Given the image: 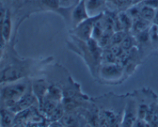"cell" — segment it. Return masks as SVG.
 <instances>
[{
    "mask_svg": "<svg viewBox=\"0 0 158 127\" xmlns=\"http://www.w3.org/2000/svg\"><path fill=\"white\" fill-rule=\"evenodd\" d=\"M27 83L23 81H16L5 84L0 90V97L5 102L6 108H10L18 99L26 93Z\"/></svg>",
    "mask_w": 158,
    "mask_h": 127,
    "instance_id": "6da1fadb",
    "label": "cell"
},
{
    "mask_svg": "<svg viewBox=\"0 0 158 127\" xmlns=\"http://www.w3.org/2000/svg\"><path fill=\"white\" fill-rule=\"evenodd\" d=\"M102 15H103V13H100L93 17H89L86 20H85L84 21L81 22L80 24L77 26L76 33L82 40L87 41L92 37L93 29H94V26L95 24L96 21L98 19H100Z\"/></svg>",
    "mask_w": 158,
    "mask_h": 127,
    "instance_id": "7a4b0ae2",
    "label": "cell"
},
{
    "mask_svg": "<svg viewBox=\"0 0 158 127\" xmlns=\"http://www.w3.org/2000/svg\"><path fill=\"white\" fill-rule=\"evenodd\" d=\"M23 76V71L19 67L11 65L5 68L0 72V84H7L16 81Z\"/></svg>",
    "mask_w": 158,
    "mask_h": 127,
    "instance_id": "3957f363",
    "label": "cell"
},
{
    "mask_svg": "<svg viewBox=\"0 0 158 127\" xmlns=\"http://www.w3.org/2000/svg\"><path fill=\"white\" fill-rule=\"evenodd\" d=\"M137 108L134 101H130L127 105L124 112V116L122 120L123 126H134L137 121Z\"/></svg>",
    "mask_w": 158,
    "mask_h": 127,
    "instance_id": "277c9868",
    "label": "cell"
},
{
    "mask_svg": "<svg viewBox=\"0 0 158 127\" xmlns=\"http://www.w3.org/2000/svg\"><path fill=\"white\" fill-rule=\"evenodd\" d=\"M35 100V97L32 94L26 93L9 108L16 114V113L19 112L23 110L29 108L34 103Z\"/></svg>",
    "mask_w": 158,
    "mask_h": 127,
    "instance_id": "5b68a950",
    "label": "cell"
},
{
    "mask_svg": "<svg viewBox=\"0 0 158 127\" xmlns=\"http://www.w3.org/2000/svg\"><path fill=\"white\" fill-rule=\"evenodd\" d=\"M101 74L105 79H117L122 74V67L118 64H105L101 69Z\"/></svg>",
    "mask_w": 158,
    "mask_h": 127,
    "instance_id": "8992f818",
    "label": "cell"
},
{
    "mask_svg": "<svg viewBox=\"0 0 158 127\" xmlns=\"http://www.w3.org/2000/svg\"><path fill=\"white\" fill-rule=\"evenodd\" d=\"M87 18H89V13L87 12V9H86V2H85L84 0H80L73 11V22L77 26L81 22L84 21Z\"/></svg>",
    "mask_w": 158,
    "mask_h": 127,
    "instance_id": "52a82bcc",
    "label": "cell"
},
{
    "mask_svg": "<svg viewBox=\"0 0 158 127\" xmlns=\"http://www.w3.org/2000/svg\"><path fill=\"white\" fill-rule=\"evenodd\" d=\"M11 33H12V16H11L10 11L8 9L6 18H5L2 26L0 34L2 36V37L6 42H9L11 37Z\"/></svg>",
    "mask_w": 158,
    "mask_h": 127,
    "instance_id": "ba28073f",
    "label": "cell"
},
{
    "mask_svg": "<svg viewBox=\"0 0 158 127\" xmlns=\"http://www.w3.org/2000/svg\"><path fill=\"white\" fill-rule=\"evenodd\" d=\"M15 113L8 108L0 109L2 126H10L13 125L15 117Z\"/></svg>",
    "mask_w": 158,
    "mask_h": 127,
    "instance_id": "9c48e42d",
    "label": "cell"
},
{
    "mask_svg": "<svg viewBox=\"0 0 158 127\" xmlns=\"http://www.w3.org/2000/svg\"><path fill=\"white\" fill-rule=\"evenodd\" d=\"M85 2L88 13L98 15V11L103 9L105 6L106 0H86Z\"/></svg>",
    "mask_w": 158,
    "mask_h": 127,
    "instance_id": "30bf717a",
    "label": "cell"
},
{
    "mask_svg": "<svg viewBox=\"0 0 158 127\" xmlns=\"http://www.w3.org/2000/svg\"><path fill=\"white\" fill-rule=\"evenodd\" d=\"M150 23L151 22L148 21V20H144L142 17L139 16L138 18L134 19L133 20V25L132 28L134 33H139L142 32V31H144L146 29H149L150 28Z\"/></svg>",
    "mask_w": 158,
    "mask_h": 127,
    "instance_id": "8fae6325",
    "label": "cell"
},
{
    "mask_svg": "<svg viewBox=\"0 0 158 127\" xmlns=\"http://www.w3.org/2000/svg\"><path fill=\"white\" fill-rule=\"evenodd\" d=\"M119 23L121 26L122 29H130L132 28L133 19L127 12H121L117 16Z\"/></svg>",
    "mask_w": 158,
    "mask_h": 127,
    "instance_id": "7c38bea8",
    "label": "cell"
},
{
    "mask_svg": "<svg viewBox=\"0 0 158 127\" xmlns=\"http://www.w3.org/2000/svg\"><path fill=\"white\" fill-rule=\"evenodd\" d=\"M155 12L156 9L143 4V6L140 7V16L142 17L143 19H144V20H148V21L153 22L154 15H155Z\"/></svg>",
    "mask_w": 158,
    "mask_h": 127,
    "instance_id": "4fadbf2b",
    "label": "cell"
},
{
    "mask_svg": "<svg viewBox=\"0 0 158 127\" xmlns=\"http://www.w3.org/2000/svg\"><path fill=\"white\" fill-rule=\"evenodd\" d=\"M126 33L123 30H118L116 33H113L111 35L110 38V45H117V44H120L121 42L123 41V39L126 37Z\"/></svg>",
    "mask_w": 158,
    "mask_h": 127,
    "instance_id": "5bb4252c",
    "label": "cell"
},
{
    "mask_svg": "<svg viewBox=\"0 0 158 127\" xmlns=\"http://www.w3.org/2000/svg\"><path fill=\"white\" fill-rule=\"evenodd\" d=\"M48 95L51 97L52 99H55L57 102H60L62 99V92L56 86H50L48 88Z\"/></svg>",
    "mask_w": 158,
    "mask_h": 127,
    "instance_id": "9a60e30c",
    "label": "cell"
},
{
    "mask_svg": "<svg viewBox=\"0 0 158 127\" xmlns=\"http://www.w3.org/2000/svg\"><path fill=\"white\" fill-rule=\"evenodd\" d=\"M63 116V105L58 104L57 106L56 107V108L54 109V111L52 112V114L49 116V119H51L53 122L59 120V119H61V118Z\"/></svg>",
    "mask_w": 158,
    "mask_h": 127,
    "instance_id": "2e32d148",
    "label": "cell"
},
{
    "mask_svg": "<svg viewBox=\"0 0 158 127\" xmlns=\"http://www.w3.org/2000/svg\"><path fill=\"white\" fill-rule=\"evenodd\" d=\"M134 43H135V40L134 39V37L131 36H126L120 43V46L125 51H127L134 46Z\"/></svg>",
    "mask_w": 158,
    "mask_h": 127,
    "instance_id": "e0dca14e",
    "label": "cell"
},
{
    "mask_svg": "<svg viewBox=\"0 0 158 127\" xmlns=\"http://www.w3.org/2000/svg\"><path fill=\"white\" fill-rule=\"evenodd\" d=\"M113 3L120 9H123V8H129L131 7V5L133 4L132 0H112Z\"/></svg>",
    "mask_w": 158,
    "mask_h": 127,
    "instance_id": "ac0fdd59",
    "label": "cell"
},
{
    "mask_svg": "<svg viewBox=\"0 0 158 127\" xmlns=\"http://www.w3.org/2000/svg\"><path fill=\"white\" fill-rule=\"evenodd\" d=\"M128 14H129L130 16L133 19V20L134 19H137L140 16V7H138L137 6H133L131 7L128 8L127 11Z\"/></svg>",
    "mask_w": 158,
    "mask_h": 127,
    "instance_id": "d6986e66",
    "label": "cell"
},
{
    "mask_svg": "<svg viewBox=\"0 0 158 127\" xmlns=\"http://www.w3.org/2000/svg\"><path fill=\"white\" fill-rule=\"evenodd\" d=\"M103 59L105 60V64H111V63H115L117 61V57H115L112 51L110 50H106V52L103 53Z\"/></svg>",
    "mask_w": 158,
    "mask_h": 127,
    "instance_id": "ffe728a7",
    "label": "cell"
},
{
    "mask_svg": "<svg viewBox=\"0 0 158 127\" xmlns=\"http://www.w3.org/2000/svg\"><path fill=\"white\" fill-rule=\"evenodd\" d=\"M62 121H63V123L65 125H75L76 122H77V119L74 117L73 116H71V115H67V116H63L61 118Z\"/></svg>",
    "mask_w": 158,
    "mask_h": 127,
    "instance_id": "44dd1931",
    "label": "cell"
},
{
    "mask_svg": "<svg viewBox=\"0 0 158 127\" xmlns=\"http://www.w3.org/2000/svg\"><path fill=\"white\" fill-rule=\"evenodd\" d=\"M42 2L51 9H58L60 6V0H42Z\"/></svg>",
    "mask_w": 158,
    "mask_h": 127,
    "instance_id": "7402d4cb",
    "label": "cell"
},
{
    "mask_svg": "<svg viewBox=\"0 0 158 127\" xmlns=\"http://www.w3.org/2000/svg\"><path fill=\"white\" fill-rule=\"evenodd\" d=\"M7 10L8 9H6L2 5L0 4V33H1L2 26V23H3V21H4L5 18H6Z\"/></svg>",
    "mask_w": 158,
    "mask_h": 127,
    "instance_id": "603a6c76",
    "label": "cell"
},
{
    "mask_svg": "<svg viewBox=\"0 0 158 127\" xmlns=\"http://www.w3.org/2000/svg\"><path fill=\"white\" fill-rule=\"evenodd\" d=\"M142 2L143 5L150 6L154 9H158V0H143Z\"/></svg>",
    "mask_w": 158,
    "mask_h": 127,
    "instance_id": "cb8c5ba5",
    "label": "cell"
},
{
    "mask_svg": "<svg viewBox=\"0 0 158 127\" xmlns=\"http://www.w3.org/2000/svg\"><path fill=\"white\" fill-rule=\"evenodd\" d=\"M7 42L4 40V38L2 37V36L0 34V60H2L3 57V54H4L5 50H6V44Z\"/></svg>",
    "mask_w": 158,
    "mask_h": 127,
    "instance_id": "d4e9b609",
    "label": "cell"
},
{
    "mask_svg": "<svg viewBox=\"0 0 158 127\" xmlns=\"http://www.w3.org/2000/svg\"><path fill=\"white\" fill-rule=\"evenodd\" d=\"M73 2H74V0H60V6H69L73 3Z\"/></svg>",
    "mask_w": 158,
    "mask_h": 127,
    "instance_id": "484cf974",
    "label": "cell"
},
{
    "mask_svg": "<svg viewBox=\"0 0 158 127\" xmlns=\"http://www.w3.org/2000/svg\"><path fill=\"white\" fill-rule=\"evenodd\" d=\"M153 23H154V24L158 25V9H156L155 15H154V20H153Z\"/></svg>",
    "mask_w": 158,
    "mask_h": 127,
    "instance_id": "4316f807",
    "label": "cell"
},
{
    "mask_svg": "<svg viewBox=\"0 0 158 127\" xmlns=\"http://www.w3.org/2000/svg\"><path fill=\"white\" fill-rule=\"evenodd\" d=\"M132 1L134 3H139L140 2L143 1V0H132Z\"/></svg>",
    "mask_w": 158,
    "mask_h": 127,
    "instance_id": "83f0119b",
    "label": "cell"
},
{
    "mask_svg": "<svg viewBox=\"0 0 158 127\" xmlns=\"http://www.w3.org/2000/svg\"><path fill=\"white\" fill-rule=\"evenodd\" d=\"M0 125H1V115H0Z\"/></svg>",
    "mask_w": 158,
    "mask_h": 127,
    "instance_id": "f1b7e54d",
    "label": "cell"
},
{
    "mask_svg": "<svg viewBox=\"0 0 158 127\" xmlns=\"http://www.w3.org/2000/svg\"><path fill=\"white\" fill-rule=\"evenodd\" d=\"M0 98H1V97H0Z\"/></svg>",
    "mask_w": 158,
    "mask_h": 127,
    "instance_id": "f546056e",
    "label": "cell"
}]
</instances>
